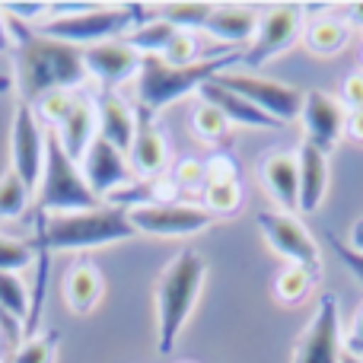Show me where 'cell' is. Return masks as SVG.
Masks as SVG:
<instances>
[{
	"mask_svg": "<svg viewBox=\"0 0 363 363\" xmlns=\"http://www.w3.org/2000/svg\"><path fill=\"white\" fill-rule=\"evenodd\" d=\"M134 140H131V169L138 172L144 182L163 179L166 176V163H169V147H166V138L160 134L157 121H153V112H147L144 106L134 112Z\"/></svg>",
	"mask_w": 363,
	"mask_h": 363,
	"instance_id": "16",
	"label": "cell"
},
{
	"mask_svg": "<svg viewBox=\"0 0 363 363\" xmlns=\"http://www.w3.org/2000/svg\"><path fill=\"white\" fill-rule=\"evenodd\" d=\"M32 191L19 182L16 172H4V179H0V220H13L19 217V213L26 211V204H29Z\"/></svg>",
	"mask_w": 363,
	"mask_h": 363,
	"instance_id": "32",
	"label": "cell"
},
{
	"mask_svg": "<svg viewBox=\"0 0 363 363\" xmlns=\"http://www.w3.org/2000/svg\"><path fill=\"white\" fill-rule=\"evenodd\" d=\"M10 160L13 172L19 176L29 191H35L45 172V131L35 108L29 102H16L13 112V131H10Z\"/></svg>",
	"mask_w": 363,
	"mask_h": 363,
	"instance_id": "10",
	"label": "cell"
},
{
	"mask_svg": "<svg viewBox=\"0 0 363 363\" xmlns=\"http://www.w3.org/2000/svg\"><path fill=\"white\" fill-rule=\"evenodd\" d=\"M345 134L351 140H357V144H363V108H360V112H347Z\"/></svg>",
	"mask_w": 363,
	"mask_h": 363,
	"instance_id": "42",
	"label": "cell"
},
{
	"mask_svg": "<svg viewBox=\"0 0 363 363\" xmlns=\"http://www.w3.org/2000/svg\"><path fill=\"white\" fill-rule=\"evenodd\" d=\"M198 93H201V102H207V106H213L217 112H223V118L230 121V125L268 128V131H277V128H284V121H277V118H271V115H264L258 106H252L249 99H242V96L233 93V89L220 86L217 80L204 83Z\"/></svg>",
	"mask_w": 363,
	"mask_h": 363,
	"instance_id": "18",
	"label": "cell"
},
{
	"mask_svg": "<svg viewBox=\"0 0 363 363\" xmlns=\"http://www.w3.org/2000/svg\"><path fill=\"white\" fill-rule=\"evenodd\" d=\"M80 172H83V179H86L89 191L99 201L121 191V188L134 185V172H131V166H128L125 153L115 150V147L102 138H96L93 144H89V150L83 153Z\"/></svg>",
	"mask_w": 363,
	"mask_h": 363,
	"instance_id": "13",
	"label": "cell"
},
{
	"mask_svg": "<svg viewBox=\"0 0 363 363\" xmlns=\"http://www.w3.org/2000/svg\"><path fill=\"white\" fill-rule=\"evenodd\" d=\"M157 19V6L125 4V6H99V4H51V19L35 26L42 35L57 38L74 48L115 42L118 35Z\"/></svg>",
	"mask_w": 363,
	"mask_h": 363,
	"instance_id": "2",
	"label": "cell"
},
{
	"mask_svg": "<svg viewBox=\"0 0 363 363\" xmlns=\"http://www.w3.org/2000/svg\"><path fill=\"white\" fill-rule=\"evenodd\" d=\"M55 134H57V140H61L64 153H67L74 163H80L83 153L89 150V144L99 138L96 99H89V96L77 93V96H74V106H70V112H67V118H64L61 125L55 128Z\"/></svg>",
	"mask_w": 363,
	"mask_h": 363,
	"instance_id": "17",
	"label": "cell"
},
{
	"mask_svg": "<svg viewBox=\"0 0 363 363\" xmlns=\"http://www.w3.org/2000/svg\"><path fill=\"white\" fill-rule=\"evenodd\" d=\"M360 64H363V48H360Z\"/></svg>",
	"mask_w": 363,
	"mask_h": 363,
	"instance_id": "49",
	"label": "cell"
},
{
	"mask_svg": "<svg viewBox=\"0 0 363 363\" xmlns=\"http://www.w3.org/2000/svg\"><path fill=\"white\" fill-rule=\"evenodd\" d=\"M338 102L347 108V112H360L363 108V70H354L341 80V93Z\"/></svg>",
	"mask_w": 363,
	"mask_h": 363,
	"instance_id": "37",
	"label": "cell"
},
{
	"mask_svg": "<svg viewBox=\"0 0 363 363\" xmlns=\"http://www.w3.org/2000/svg\"><path fill=\"white\" fill-rule=\"evenodd\" d=\"M239 61H242L239 51H230L223 57H204V61H194L188 67H172L163 57H140V74H138L140 106L147 112H163L172 102L185 99L188 93L201 89L204 83L217 80L220 74H226Z\"/></svg>",
	"mask_w": 363,
	"mask_h": 363,
	"instance_id": "4",
	"label": "cell"
},
{
	"mask_svg": "<svg viewBox=\"0 0 363 363\" xmlns=\"http://www.w3.org/2000/svg\"><path fill=\"white\" fill-rule=\"evenodd\" d=\"M32 258H35V245L32 242H19V239H10V236H0V271H16L29 268Z\"/></svg>",
	"mask_w": 363,
	"mask_h": 363,
	"instance_id": "34",
	"label": "cell"
},
{
	"mask_svg": "<svg viewBox=\"0 0 363 363\" xmlns=\"http://www.w3.org/2000/svg\"><path fill=\"white\" fill-rule=\"evenodd\" d=\"M99 296H102L99 268L89 262H77L74 268L67 271V277H64V300H67L70 313L86 315L89 309L99 303Z\"/></svg>",
	"mask_w": 363,
	"mask_h": 363,
	"instance_id": "23",
	"label": "cell"
},
{
	"mask_svg": "<svg viewBox=\"0 0 363 363\" xmlns=\"http://www.w3.org/2000/svg\"><path fill=\"white\" fill-rule=\"evenodd\" d=\"M347 245H351L354 252H360V255H363V217L357 220V223H354V230H351V242H347Z\"/></svg>",
	"mask_w": 363,
	"mask_h": 363,
	"instance_id": "44",
	"label": "cell"
},
{
	"mask_svg": "<svg viewBox=\"0 0 363 363\" xmlns=\"http://www.w3.org/2000/svg\"><path fill=\"white\" fill-rule=\"evenodd\" d=\"M96 118H99V138L128 157L134 140V125H138L128 102L112 89H102L99 99H96Z\"/></svg>",
	"mask_w": 363,
	"mask_h": 363,
	"instance_id": "19",
	"label": "cell"
},
{
	"mask_svg": "<svg viewBox=\"0 0 363 363\" xmlns=\"http://www.w3.org/2000/svg\"><path fill=\"white\" fill-rule=\"evenodd\" d=\"M242 204V188L239 182H207L204 185V211L213 217L236 213Z\"/></svg>",
	"mask_w": 363,
	"mask_h": 363,
	"instance_id": "29",
	"label": "cell"
},
{
	"mask_svg": "<svg viewBox=\"0 0 363 363\" xmlns=\"http://www.w3.org/2000/svg\"><path fill=\"white\" fill-rule=\"evenodd\" d=\"M338 363H363V357H354V354H347V351H345V354H341V360H338Z\"/></svg>",
	"mask_w": 363,
	"mask_h": 363,
	"instance_id": "46",
	"label": "cell"
},
{
	"mask_svg": "<svg viewBox=\"0 0 363 363\" xmlns=\"http://www.w3.org/2000/svg\"><path fill=\"white\" fill-rule=\"evenodd\" d=\"M61 345V332H45V335H32L23 338L16 347L10 351V357L4 363H51L55 351Z\"/></svg>",
	"mask_w": 363,
	"mask_h": 363,
	"instance_id": "27",
	"label": "cell"
},
{
	"mask_svg": "<svg viewBox=\"0 0 363 363\" xmlns=\"http://www.w3.org/2000/svg\"><path fill=\"white\" fill-rule=\"evenodd\" d=\"M74 96L77 93H70V89H55V93H45L32 108H35V115L42 121H48V128H57L67 118L70 106H74Z\"/></svg>",
	"mask_w": 363,
	"mask_h": 363,
	"instance_id": "33",
	"label": "cell"
},
{
	"mask_svg": "<svg viewBox=\"0 0 363 363\" xmlns=\"http://www.w3.org/2000/svg\"><path fill=\"white\" fill-rule=\"evenodd\" d=\"M347 35H351V26L338 16H315L303 26V42L313 55H338L345 51Z\"/></svg>",
	"mask_w": 363,
	"mask_h": 363,
	"instance_id": "24",
	"label": "cell"
},
{
	"mask_svg": "<svg viewBox=\"0 0 363 363\" xmlns=\"http://www.w3.org/2000/svg\"><path fill=\"white\" fill-rule=\"evenodd\" d=\"M99 207V198L89 191L86 179L80 172V163L64 153L55 128L45 131V172L38 182V211L55 217V213H77Z\"/></svg>",
	"mask_w": 363,
	"mask_h": 363,
	"instance_id": "6",
	"label": "cell"
},
{
	"mask_svg": "<svg viewBox=\"0 0 363 363\" xmlns=\"http://www.w3.org/2000/svg\"><path fill=\"white\" fill-rule=\"evenodd\" d=\"M6 51H13V35H10V19L0 10V55H6Z\"/></svg>",
	"mask_w": 363,
	"mask_h": 363,
	"instance_id": "43",
	"label": "cell"
},
{
	"mask_svg": "<svg viewBox=\"0 0 363 363\" xmlns=\"http://www.w3.org/2000/svg\"><path fill=\"white\" fill-rule=\"evenodd\" d=\"M213 13V4H160L157 16L169 23L176 32H194L204 29Z\"/></svg>",
	"mask_w": 363,
	"mask_h": 363,
	"instance_id": "26",
	"label": "cell"
},
{
	"mask_svg": "<svg viewBox=\"0 0 363 363\" xmlns=\"http://www.w3.org/2000/svg\"><path fill=\"white\" fill-rule=\"evenodd\" d=\"M0 309L6 315H13L16 322L29 319V290L19 281V274L0 271Z\"/></svg>",
	"mask_w": 363,
	"mask_h": 363,
	"instance_id": "30",
	"label": "cell"
},
{
	"mask_svg": "<svg viewBox=\"0 0 363 363\" xmlns=\"http://www.w3.org/2000/svg\"><path fill=\"white\" fill-rule=\"evenodd\" d=\"M172 185H176V188H204L207 185L204 163H198V160H182V163H176Z\"/></svg>",
	"mask_w": 363,
	"mask_h": 363,
	"instance_id": "36",
	"label": "cell"
},
{
	"mask_svg": "<svg viewBox=\"0 0 363 363\" xmlns=\"http://www.w3.org/2000/svg\"><path fill=\"white\" fill-rule=\"evenodd\" d=\"M204 172H207V182H236V160L226 157V153H217V157H211L204 163Z\"/></svg>",
	"mask_w": 363,
	"mask_h": 363,
	"instance_id": "39",
	"label": "cell"
},
{
	"mask_svg": "<svg viewBox=\"0 0 363 363\" xmlns=\"http://www.w3.org/2000/svg\"><path fill=\"white\" fill-rule=\"evenodd\" d=\"M10 86H13V80H10V77H0V96H4Z\"/></svg>",
	"mask_w": 363,
	"mask_h": 363,
	"instance_id": "47",
	"label": "cell"
},
{
	"mask_svg": "<svg viewBox=\"0 0 363 363\" xmlns=\"http://www.w3.org/2000/svg\"><path fill=\"white\" fill-rule=\"evenodd\" d=\"M325 239H328V245H332V249H335V255L341 258V264H345V268L351 271V274H354V277H357V281L363 284V255H360V252H354L347 242H341V239L335 236V233H328Z\"/></svg>",
	"mask_w": 363,
	"mask_h": 363,
	"instance_id": "38",
	"label": "cell"
},
{
	"mask_svg": "<svg viewBox=\"0 0 363 363\" xmlns=\"http://www.w3.org/2000/svg\"><path fill=\"white\" fill-rule=\"evenodd\" d=\"M35 223L42 226L45 242H48L51 252H80L138 236V230L128 220V211L112 204H99L93 211L77 213H55V217L38 211Z\"/></svg>",
	"mask_w": 363,
	"mask_h": 363,
	"instance_id": "5",
	"label": "cell"
},
{
	"mask_svg": "<svg viewBox=\"0 0 363 363\" xmlns=\"http://www.w3.org/2000/svg\"><path fill=\"white\" fill-rule=\"evenodd\" d=\"M4 351H6V338L0 335V360H4Z\"/></svg>",
	"mask_w": 363,
	"mask_h": 363,
	"instance_id": "48",
	"label": "cell"
},
{
	"mask_svg": "<svg viewBox=\"0 0 363 363\" xmlns=\"http://www.w3.org/2000/svg\"><path fill=\"white\" fill-rule=\"evenodd\" d=\"M309 290H313V274L303 271V268H296V264H287V268L274 277V296L281 303H287V306L303 303Z\"/></svg>",
	"mask_w": 363,
	"mask_h": 363,
	"instance_id": "28",
	"label": "cell"
},
{
	"mask_svg": "<svg viewBox=\"0 0 363 363\" xmlns=\"http://www.w3.org/2000/svg\"><path fill=\"white\" fill-rule=\"evenodd\" d=\"M191 128H194V134H198V140H204V144H223L226 134H230V121L223 118V112H217V108L207 106V102H201V106L194 108Z\"/></svg>",
	"mask_w": 363,
	"mask_h": 363,
	"instance_id": "31",
	"label": "cell"
},
{
	"mask_svg": "<svg viewBox=\"0 0 363 363\" xmlns=\"http://www.w3.org/2000/svg\"><path fill=\"white\" fill-rule=\"evenodd\" d=\"M10 35H13V61H16L19 102L35 106L45 93L77 89L89 77L86 64H83V48L48 38L35 26L16 23V19H10Z\"/></svg>",
	"mask_w": 363,
	"mask_h": 363,
	"instance_id": "1",
	"label": "cell"
},
{
	"mask_svg": "<svg viewBox=\"0 0 363 363\" xmlns=\"http://www.w3.org/2000/svg\"><path fill=\"white\" fill-rule=\"evenodd\" d=\"M300 118H303V128H306V140L325 153L345 138L347 108L328 93H319V89L306 93Z\"/></svg>",
	"mask_w": 363,
	"mask_h": 363,
	"instance_id": "15",
	"label": "cell"
},
{
	"mask_svg": "<svg viewBox=\"0 0 363 363\" xmlns=\"http://www.w3.org/2000/svg\"><path fill=\"white\" fill-rule=\"evenodd\" d=\"M296 166H300V211L315 213L328 188V153L306 140L296 153Z\"/></svg>",
	"mask_w": 363,
	"mask_h": 363,
	"instance_id": "21",
	"label": "cell"
},
{
	"mask_svg": "<svg viewBox=\"0 0 363 363\" xmlns=\"http://www.w3.org/2000/svg\"><path fill=\"white\" fill-rule=\"evenodd\" d=\"M0 10H4L10 19H16V23L32 26L38 16H45V13H51V4H4V6H0Z\"/></svg>",
	"mask_w": 363,
	"mask_h": 363,
	"instance_id": "40",
	"label": "cell"
},
{
	"mask_svg": "<svg viewBox=\"0 0 363 363\" xmlns=\"http://www.w3.org/2000/svg\"><path fill=\"white\" fill-rule=\"evenodd\" d=\"M207 264L194 249H185L163 268L157 281V351L172 354L198 294L204 287Z\"/></svg>",
	"mask_w": 363,
	"mask_h": 363,
	"instance_id": "3",
	"label": "cell"
},
{
	"mask_svg": "<svg viewBox=\"0 0 363 363\" xmlns=\"http://www.w3.org/2000/svg\"><path fill=\"white\" fill-rule=\"evenodd\" d=\"M262 179L268 185L271 198L284 207V213L300 211V166H296V157L290 153H271L262 166Z\"/></svg>",
	"mask_w": 363,
	"mask_h": 363,
	"instance_id": "22",
	"label": "cell"
},
{
	"mask_svg": "<svg viewBox=\"0 0 363 363\" xmlns=\"http://www.w3.org/2000/svg\"><path fill=\"white\" fill-rule=\"evenodd\" d=\"M128 220L138 233L147 236H163V239H179V236H194V233H204L213 226V213H207L198 204H176V201H166V204H140L128 211Z\"/></svg>",
	"mask_w": 363,
	"mask_h": 363,
	"instance_id": "8",
	"label": "cell"
},
{
	"mask_svg": "<svg viewBox=\"0 0 363 363\" xmlns=\"http://www.w3.org/2000/svg\"><path fill=\"white\" fill-rule=\"evenodd\" d=\"M303 6L300 4H274L258 16V29H255V38L252 45L242 51V64L249 67H262L268 64L271 57L284 55L296 38L303 35Z\"/></svg>",
	"mask_w": 363,
	"mask_h": 363,
	"instance_id": "7",
	"label": "cell"
},
{
	"mask_svg": "<svg viewBox=\"0 0 363 363\" xmlns=\"http://www.w3.org/2000/svg\"><path fill=\"white\" fill-rule=\"evenodd\" d=\"M83 64H86V74L102 83V89H115L140 74V55L125 38L83 48Z\"/></svg>",
	"mask_w": 363,
	"mask_h": 363,
	"instance_id": "14",
	"label": "cell"
},
{
	"mask_svg": "<svg viewBox=\"0 0 363 363\" xmlns=\"http://www.w3.org/2000/svg\"><path fill=\"white\" fill-rule=\"evenodd\" d=\"M217 83L233 89V93H239L242 99H249L252 106H258L264 115L284 121V125L290 118H300L303 99H306V93H300V89L287 86V83H277V80H264V77H255V74H230L226 70V74L217 77Z\"/></svg>",
	"mask_w": 363,
	"mask_h": 363,
	"instance_id": "11",
	"label": "cell"
},
{
	"mask_svg": "<svg viewBox=\"0 0 363 363\" xmlns=\"http://www.w3.org/2000/svg\"><path fill=\"white\" fill-rule=\"evenodd\" d=\"M258 230L264 233L268 245L277 252L281 258H287L290 264L309 271V274H319L322 271V255L315 239L306 233V226L294 217V213L284 211H262L258 213Z\"/></svg>",
	"mask_w": 363,
	"mask_h": 363,
	"instance_id": "9",
	"label": "cell"
},
{
	"mask_svg": "<svg viewBox=\"0 0 363 363\" xmlns=\"http://www.w3.org/2000/svg\"><path fill=\"white\" fill-rule=\"evenodd\" d=\"M345 351L354 354V357H363V306H360V313L354 315V328L345 338Z\"/></svg>",
	"mask_w": 363,
	"mask_h": 363,
	"instance_id": "41",
	"label": "cell"
},
{
	"mask_svg": "<svg viewBox=\"0 0 363 363\" xmlns=\"http://www.w3.org/2000/svg\"><path fill=\"white\" fill-rule=\"evenodd\" d=\"M341 354H345V338H341L338 300L325 294L319 296V306H315L306 332L296 341L294 363H338Z\"/></svg>",
	"mask_w": 363,
	"mask_h": 363,
	"instance_id": "12",
	"label": "cell"
},
{
	"mask_svg": "<svg viewBox=\"0 0 363 363\" xmlns=\"http://www.w3.org/2000/svg\"><path fill=\"white\" fill-rule=\"evenodd\" d=\"M258 29V13L249 6H233V4H220L213 6L211 19H207L204 32L213 35L217 42H223V48L233 45H252Z\"/></svg>",
	"mask_w": 363,
	"mask_h": 363,
	"instance_id": "20",
	"label": "cell"
},
{
	"mask_svg": "<svg viewBox=\"0 0 363 363\" xmlns=\"http://www.w3.org/2000/svg\"><path fill=\"white\" fill-rule=\"evenodd\" d=\"M347 26H360V29H363V4L351 6V13H347Z\"/></svg>",
	"mask_w": 363,
	"mask_h": 363,
	"instance_id": "45",
	"label": "cell"
},
{
	"mask_svg": "<svg viewBox=\"0 0 363 363\" xmlns=\"http://www.w3.org/2000/svg\"><path fill=\"white\" fill-rule=\"evenodd\" d=\"M176 38V29H172L169 23H163V19H150V23L138 26V29H131L125 35V42L131 45L134 51H138L140 57H163V51L169 48V42Z\"/></svg>",
	"mask_w": 363,
	"mask_h": 363,
	"instance_id": "25",
	"label": "cell"
},
{
	"mask_svg": "<svg viewBox=\"0 0 363 363\" xmlns=\"http://www.w3.org/2000/svg\"><path fill=\"white\" fill-rule=\"evenodd\" d=\"M163 61L172 64V67H188L194 61H204L198 55V42H194L191 32H176V38L169 42V48L163 51Z\"/></svg>",
	"mask_w": 363,
	"mask_h": 363,
	"instance_id": "35",
	"label": "cell"
}]
</instances>
